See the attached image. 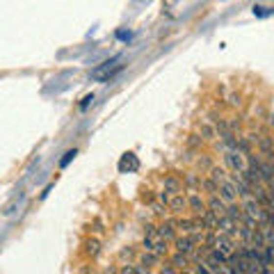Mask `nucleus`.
Here are the masks:
<instances>
[{
	"label": "nucleus",
	"mask_w": 274,
	"mask_h": 274,
	"mask_svg": "<svg viewBox=\"0 0 274 274\" xmlns=\"http://www.w3.org/2000/svg\"><path fill=\"white\" fill-rule=\"evenodd\" d=\"M185 197H187V210L190 215H201L206 210V199L201 190H185Z\"/></svg>",
	"instance_id": "f257e3e1"
},
{
	"label": "nucleus",
	"mask_w": 274,
	"mask_h": 274,
	"mask_svg": "<svg viewBox=\"0 0 274 274\" xmlns=\"http://www.w3.org/2000/svg\"><path fill=\"white\" fill-rule=\"evenodd\" d=\"M256 151L263 160H274V137H270L268 133H261L256 140Z\"/></svg>",
	"instance_id": "f03ea898"
},
{
	"label": "nucleus",
	"mask_w": 274,
	"mask_h": 274,
	"mask_svg": "<svg viewBox=\"0 0 274 274\" xmlns=\"http://www.w3.org/2000/svg\"><path fill=\"white\" fill-rule=\"evenodd\" d=\"M197 133L201 135V140L206 142V144H215V142H217V128H215V124L208 121L206 117L201 121H197Z\"/></svg>",
	"instance_id": "7ed1b4c3"
},
{
	"label": "nucleus",
	"mask_w": 274,
	"mask_h": 274,
	"mask_svg": "<svg viewBox=\"0 0 274 274\" xmlns=\"http://www.w3.org/2000/svg\"><path fill=\"white\" fill-rule=\"evenodd\" d=\"M167 206L172 215H183L187 210V197L185 192H174L167 197Z\"/></svg>",
	"instance_id": "20e7f679"
},
{
	"label": "nucleus",
	"mask_w": 274,
	"mask_h": 274,
	"mask_svg": "<svg viewBox=\"0 0 274 274\" xmlns=\"http://www.w3.org/2000/svg\"><path fill=\"white\" fill-rule=\"evenodd\" d=\"M160 261H162V256L153 254V251H149V249H144V247H142V251L137 254V263H142L149 272H151V270H158L155 265H160Z\"/></svg>",
	"instance_id": "39448f33"
},
{
	"label": "nucleus",
	"mask_w": 274,
	"mask_h": 274,
	"mask_svg": "<svg viewBox=\"0 0 274 274\" xmlns=\"http://www.w3.org/2000/svg\"><path fill=\"white\" fill-rule=\"evenodd\" d=\"M194 167H197V172H199L201 176H206L208 172L215 167V158H213V155L201 153V151H199V155L194 158Z\"/></svg>",
	"instance_id": "423d86ee"
},
{
	"label": "nucleus",
	"mask_w": 274,
	"mask_h": 274,
	"mask_svg": "<svg viewBox=\"0 0 274 274\" xmlns=\"http://www.w3.org/2000/svg\"><path fill=\"white\" fill-rule=\"evenodd\" d=\"M169 261L174 263V268L178 270V272H190V265H192V261H190V256L183 254V251H172L169 254Z\"/></svg>",
	"instance_id": "0eeeda50"
},
{
	"label": "nucleus",
	"mask_w": 274,
	"mask_h": 274,
	"mask_svg": "<svg viewBox=\"0 0 274 274\" xmlns=\"http://www.w3.org/2000/svg\"><path fill=\"white\" fill-rule=\"evenodd\" d=\"M183 183H185V190H203V176L199 172L183 174Z\"/></svg>",
	"instance_id": "6e6552de"
},
{
	"label": "nucleus",
	"mask_w": 274,
	"mask_h": 274,
	"mask_svg": "<svg viewBox=\"0 0 274 274\" xmlns=\"http://www.w3.org/2000/svg\"><path fill=\"white\" fill-rule=\"evenodd\" d=\"M206 208H210V210H213V213H217L220 217H222V215H226V203L220 199V194H208Z\"/></svg>",
	"instance_id": "1a4fd4ad"
},
{
	"label": "nucleus",
	"mask_w": 274,
	"mask_h": 274,
	"mask_svg": "<svg viewBox=\"0 0 274 274\" xmlns=\"http://www.w3.org/2000/svg\"><path fill=\"white\" fill-rule=\"evenodd\" d=\"M226 217H231V220L240 226V222H242V206L235 201V203H228L226 206Z\"/></svg>",
	"instance_id": "9d476101"
},
{
	"label": "nucleus",
	"mask_w": 274,
	"mask_h": 274,
	"mask_svg": "<svg viewBox=\"0 0 274 274\" xmlns=\"http://www.w3.org/2000/svg\"><path fill=\"white\" fill-rule=\"evenodd\" d=\"M203 144H206V142L201 140V135H199V133L187 135V140H185V147H187V149H192V151H201V149H203Z\"/></svg>",
	"instance_id": "9b49d317"
},
{
	"label": "nucleus",
	"mask_w": 274,
	"mask_h": 274,
	"mask_svg": "<svg viewBox=\"0 0 274 274\" xmlns=\"http://www.w3.org/2000/svg\"><path fill=\"white\" fill-rule=\"evenodd\" d=\"M201 217H203V222H206L208 228H217V222H220V215L213 213L210 208H206L203 213H201Z\"/></svg>",
	"instance_id": "f8f14e48"
},
{
	"label": "nucleus",
	"mask_w": 274,
	"mask_h": 274,
	"mask_svg": "<svg viewBox=\"0 0 274 274\" xmlns=\"http://www.w3.org/2000/svg\"><path fill=\"white\" fill-rule=\"evenodd\" d=\"M137 165H140V162H137V158H135L133 153H126L124 155V160L119 162L121 172H126V169H137Z\"/></svg>",
	"instance_id": "ddd939ff"
},
{
	"label": "nucleus",
	"mask_w": 274,
	"mask_h": 274,
	"mask_svg": "<svg viewBox=\"0 0 274 274\" xmlns=\"http://www.w3.org/2000/svg\"><path fill=\"white\" fill-rule=\"evenodd\" d=\"M85 251H87V256H96L100 251V245L99 240H87V245H85Z\"/></svg>",
	"instance_id": "4468645a"
},
{
	"label": "nucleus",
	"mask_w": 274,
	"mask_h": 274,
	"mask_svg": "<svg viewBox=\"0 0 274 274\" xmlns=\"http://www.w3.org/2000/svg\"><path fill=\"white\" fill-rule=\"evenodd\" d=\"M226 103H228V105H240V103H242L240 94H235V92H228V96H226Z\"/></svg>",
	"instance_id": "2eb2a0df"
},
{
	"label": "nucleus",
	"mask_w": 274,
	"mask_h": 274,
	"mask_svg": "<svg viewBox=\"0 0 274 274\" xmlns=\"http://www.w3.org/2000/svg\"><path fill=\"white\" fill-rule=\"evenodd\" d=\"M254 114L258 117V119H268V110H265V105H256L254 107Z\"/></svg>",
	"instance_id": "dca6fc26"
},
{
	"label": "nucleus",
	"mask_w": 274,
	"mask_h": 274,
	"mask_svg": "<svg viewBox=\"0 0 274 274\" xmlns=\"http://www.w3.org/2000/svg\"><path fill=\"white\" fill-rule=\"evenodd\" d=\"M74 158H75V151H69V153L64 155V158H62V162H60V165H62V167H67V165H69L71 160H74Z\"/></svg>",
	"instance_id": "f3484780"
},
{
	"label": "nucleus",
	"mask_w": 274,
	"mask_h": 274,
	"mask_svg": "<svg viewBox=\"0 0 274 274\" xmlns=\"http://www.w3.org/2000/svg\"><path fill=\"white\" fill-rule=\"evenodd\" d=\"M89 100H94V96H92V94H89V96H85V100L80 103V107H87V105H89Z\"/></svg>",
	"instance_id": "a211bd4d"
},
{
	"label": "nucleus",
	"mask_w": 274,
	"mask_h": 274,
	"mask_svg": "<svg viewBox=\"0 0 274 274\" xmlns=\"http://www.w3.org/2000/svg\"><path fill=\"white\" fill-rule=\"evenodd\" d=\"M270 121H272V126H274V114H272V117H270Z\"/></svg>",
	"instance_id": "6ab92c4d"
}]
</instances>
